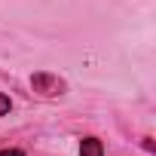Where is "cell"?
I'll return each instance as SVG.
<instances>
[{"instance_id": "obj_4", "label": "cell", "mask_w": 156, "mask_h": 156, "mask_svg": "<svg viewBox=\"0 0 156 156\" xmlns=\"http://www.w3.org/2000/svg\"><path fill=\"white\" fill-rule=\"evenodd\" d=\"M0 156H25L22 150H0Z\"/></svg>"}, {"instance_id": "obj_1", "label": "cell", "mask_w": 156, "mask_h": 156, "mask_svg": "<svg viewBox=\"0 0 156 156\" xmlns=\"http://www.w3.org/2000/svg\"><path fill=\"white\" fill-rule=\"evenodd\" d=\"M31 86H34V92H40V95H61V92H64V80H58V76H52V73H46V70H40V73L31 76Z\"/></svg>"}, {"instance_id": "obj_3", "label": "cell", "mask_w": 156, "mask_h": 156, "mask_svg": "<svg viewBox=\"0 0 156 156\" xmlns=\"http://www.w3.org/2000/svg\"><path fill=\"white\" fill-rule=\"evenodd\" d=\"M3 113H9V98L0 95V116H3Z\"/></svg>"}, {"instance_id": "obj_2", "label": "cell", "mask_w": 156, "mask_h": 156, "mask_svg": "<svg viewBox=\"0 0 156 156\" xmlns=\"http://www.w3.org/2000/svg\"><path fill=\"white\" fill-rule=\"evenodd\" d=\"M80 156H104L101 141H98V138H86V141L80 144Z\"/></svg>"}]
</instances>
